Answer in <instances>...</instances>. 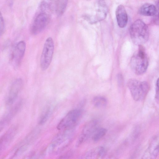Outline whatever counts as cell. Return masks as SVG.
I'll list each match as a JSON object with an SVG mask.
<instances>
[{"label": "cell", "mask_w": 159, "mask_h": 159, "mask_svg": "<svg viewBox=\"0 0 159 159\" xmlns=\"http://www.w3.org/2000/svg\"><path fill=\"white\" fill-rule=\"evenodd\" d=\"M129 33L133 42L139 46L145 43L149 39L148 27L141 20H137L133 22L130 27Z\"/></svg>", "instance_id": "cell-1"}, {"label": "cell", "mask_w": 159, "mask_h": 159, "mask_svg": "<svg viewBox=\"0 0 159 159\" xmlns=\"http://www.w3.org/2000/svg\"><path fill=\"white\" fill-rule=\"evenodd\" d=\"M138 51L134 54L130 61L132 69L137 75H141L145 72L148 65V59L144 48L139 45Z\"/></svg>", "instance_id": "cell-2"}, {"label": "cell", "mask_w": 159, "mask_h": 159, "mask_svg": "<svg viewBox=\"0 0 159 159\" xmlns=\"http://www.w3.org/2000/svg\"><path fill=\"white\" fill-rule=\"evenodd\" d=\"M127 84L132 98L137 101L143 99L149 90V85L145 81L131 79L128 81Z\"/></svg>", "instance_id": "cell-3"}, {"label": "cell", "mask_w": 159, "mask_h": 159, "mask_svg": "<svg viewBox=\"0 0 159 159\" xmlns=\"http://www.w3.org/2000/svg\"><path fill=\"white\" fill-rule=\"evenodd\" d=\"M54 51V43L52 39L49 37L44 43L40 59V66L42 70H46L50 66Z\"/></svg>", "instance_id": "cell-4"}, {"label": "cell", "mask_w": 159, "mask_h": 159, "mask_svg": "<svg viewBox=\"0 0 159 159\" xmlns=\"http://www.w3.org/2000/svg\"><path fill=\"white\" fill-rule=\"evenodd\" d=\"M81 114L80 110L73 109L69 111L61 120L57 126L60 130L70 129L77 124Z\"/></svg>", "instance_id": "cell-5"}, {"label": "cell", "mask_w": 159, "mask_h": 159, "mask_svg": "<svg viewBox=\"0 0 159 159\" xmlns=\"http://www.w3.org/2000/svg\"><path fill=\"white\" fill-rule=\"evenodd\" d=\"M70 130H64L55 137L49 146V152L58 151L66 146L71 137L72 133Z\"/></svg>", "instance_id": "cell-6"}, {"label": "cell", "mask_w": 159, "mask_h": 159, "mask_svg": "<svg viewBox=\"0 0 159 159\" xmlns=\"http://www.w3.org/2000/svg\"><path fill=\"white\" fill-rule=\"evenodd\" d=\"M98 128V122L97 120H93L88 122L82 129L79 140V143H81L92 136Z\"/></svg>", "instance_id": "cell-7"}, {"label": "cell", "mask_w": 159, "mask_h": 159, "mask_svg": "<svg viewBox=\"0 0 159 159\" xmlns=\"http://www.w3.org/2000/svg\"><path fill=\"white\" fill-rule=\"evenodd\" d=\"M48 15L45 13L39 14L35 18L31 27V32L34 34H37L42 31L48 24Z\"/></svg>", "instance_id": "cell-8"}, {"label": "cell", "mask_w": 159, "mask_h": 159, "mask_svg": "<svg viewBox=\"0 0 159 159\" xmlns=\"http://www.w3.org/2000/svg\"><path fill=\"white\" fill-rule=\"evenodd\" d=\"M25 49L26 43L24 41H19L16 45L11 56L12 61L14 66H18L20 64Z\"/></svg>", "instance_id": "cell-9"}, {"label": "cell", "mask_w": 159, "mask_h": 159, "mask_svg": "<svg viewBox=\"0 0 159 159\" xmlns=\"http://www.w3.org/2000/svg\"><path fill=\"white\" fill-rule=\"evenodd\" d=\"M116 15L119 27L121 28L125 27L128 23V17L126 10L123 5H120L117 7Z\"/></svg>", "instance_id": "cell-10"}, {"label": "cell", "mask_w": 159, "mask_h": 159, "mask_svg": "<svg viewBox=\"0 0 159 159\" xmlns=\"http://www.w3.org/2000/svg\"><path fill=\"white\" fill-rule=\"evenodd\" d=\"M159 154V143L157 138H154L143 156L144 159L156 158Z\"/></svg>", "instance_id": "cell-11"}, {"label": "cell", "mask_w": 159, "mask_h": 159, "mask_svg": "<svg viewBox=\"0 0 159 159\" xmlns=\"http://www.w3.org/2000/svg\"><path fill=\"white\" fill-rule=\"evenodd\" d=\"M22 85V81L20 79L16 80L13 83L10 90L7 102L13 103Z\"/></svg>", "instance_id": "cell-12"}, {"label": "cell", "mask_w": 159, "mask_h": 159, "mask_svg": "<svg viewBox=\"0 0 159 159\" xmlns=\"http://www.w3.org/2000/svg\"><path fill=\"white\" fill-rule=\"evenodd\" d=\"M139 12L141 15L144 16H154L157 13V9L156 7L153 4L146 3L140 7Z\"/></svg>", "instance_id": "cell-13"}, {"label": "cell", "mask_w": 159, "mask_h": 159, "mask_svg": "<svg viewBox=\"0 0 159 159\" xmlns=\"http://www.w3.org/2000/svg\"><path fill=\"white\" fill-rule=\"evenodd\" d=\"M98 4L96 16L97 21L104 19L106 17L108 11L106 4L104 0H99Z\"/></svg>", "instance_id": "cell-14"}, {"label": "cell", "mask_w": 159, "mask_h": 159, "mask_svg": "<svg viewBox=\"0 0 159 159\" xmlns=\"http://www.w3.org/2000/svg\"><path fill=\"white\" fill-rule=\"evenodd\" d=\"M106 154V151L102 147L96 148L89 152L86 154L88 158H101Z\"/></svg>", "instance_id": "cell-15"}, {"label": "cell", "mask_w": 159, "mask_h": 159, "mask_svg": "<svg viewBox=\"0 0 159 159\" xmlns=\"http://www.w3.org/2000/svg\"><path fill=\"white\" fill-rule=\"evenodd\" d=\"M107 102V100L105 98L100 96L95 97L92 101L94 106L98 108H104L106 106Z\"/></svg>", "instance_id": "cell-16"}, {"label": "cell", "mask_w": 159, "mask_h": 159, "mask_svg": "<svg viewBox=\"0 0 159 159\" xmlns=\"http://www.w3.org/2000/svg\"><path fill=\"white\" fill-rule=\"evenodd\" d=\"M67 3V0H58L56 7V11L57 15L61 16L64 13Z\"/></svg>", "instance_id": "cell-17"}, {"label": "cell", "mask_w": 159, "mask_h": 159, "mask_svg": "<svg viewBox=\"0 0 159 159\" xmlns=\"http://www.w3.org/2000/svg\"><path fill=\"white\" fill-rule=\"evenodd\" d=\"M107 132L106 129L98 128L92 135L93 140L95 142L98 141L106 135Z\"/></svg>", "instance_id": "cell-18"}, {"label": "cell", "mask_w": 159, "mask_h": 159, "mask_svg": "<svg viewBox=\"0 0 159 159\" xmlns=\"http://www.w3.org/2000/svg\"><path fill=\"white\" fill-rule=\"evenodd\" d=\"M51 112L52 110L50 107L46 109L40 117L39 124L40 125L44 124L48 119Z\"/></svg>", "instance_id": "cell-19"}, {"label": "cell", "mask_w": 159, "mask_h": 159, "mask_svg": "<svg viewBox=\"0 0 159 159\" xmlns=\"http://www.w3.org/2000/svg\"><path fill=\"white\" fill-rule=\"evenodd\" d=\"M4 23L2 16L0 11V37L3 33L4 30Z\"/></svg>", "instance_id": "cell-20"}, {"label": "cell", "mask_w": 159, "mask_h": 159, "mask_svg": "<svg viewBox=\"0 0 159 159\" xmlns=\"http://www.w3.org/2000/svg\"><path fill=\"white\" fill-rule=\"evenodd\" d=\"M159 91H158V79L157 80L156 84V99L158 101V97H159Z\"/></svg>", "instance_id": "cell-21"}, {"label": "cell", "mask_w": 159, "mask_h": 159, "mask_svg": "<svg viewBox=\"0 0 159 159\" xmlns=\"http://www.w3.org/2000/svg\"><path fill=\"white\" fill-rule=\"evenodd\" d=\"M5 120H2L0 121V132L3 129L5 124Z\"/></svg>", "instance_id": "cell-22"}, {"label": "cell", "mask_w": 159, "mask_h": 159, "mask_svg": "<svg viewBox=\"0 0 159 159\" xmlns=\"http://www.w3.org/2000/svg\"><path fill=\"white\" fill-rule=\"evenodd\" d=\"M8 3L10 6H12L13 5V0H8Z\"/></svg>", "instance_id": "cell-23"}]
</instances>
